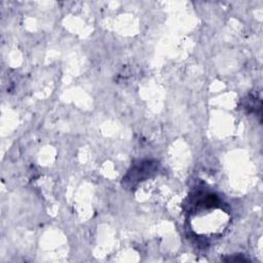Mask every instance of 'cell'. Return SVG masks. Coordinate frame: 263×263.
<instances>
[{
	"instance_id": "obj_1",
	"label": "cell",
	"mask_w": 263,
	"mask_h": 263,
	"mask_svg": "<svg viewBox=\"0 0 263 263\" xmlns=\"http://www.w3.org/2000/svg\"><path fill=\"white\" fill-rule=\"evenodd\" d=\"M155 162L150 160L141 161L139 164L133 166L127 175L123 178V182L127 184L128 187H133L135 183L141 182L149 177L150 174H153L155 171Z\"/></svg>"
}]
</instances>
